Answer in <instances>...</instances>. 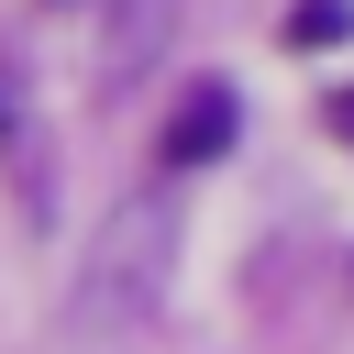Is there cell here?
I'll list each match as a JSON object with an SVG mask.
<instances>
[{
    "label": "cell",
    "mask_w": 354,
    "mask_h": 354,
    "mask_svg": "<svg viewBox=\"0 0 354 354\" xmlns=\"http://www.w3.org/2000/svg\"><path fill=\"white\" fill-rule=\"evenodd\" d=\"M166 266H177V199L166 188H144V199H122L111 221H100V243H88V277H77V321H144L155 310V288H166Z\"/></svg>",
    "instance_id": "6da1fadb"
},
{
    "label": "cell",
    "mask_w": 354,
    "mask_h": 354,
    "mask_svg": "<svg viewBox=\"0 0 354 354\" xmlns=\"http://www.w3.org/2000/svg\"><path fill=\"white\" fill-rule=\"evenodd\" d=\"M210 155H232V88H221V77H199V88L177 100V122H166V177H188V166H210Z\"/></svg>",
    "instance_id": "7a4b0ae2"
},
{
    "label": "cell",
    "mask_w": 354,
    "mask_h": 354,
    "mask_svg": "<svg viewBox=\"0 0 354 354\" xmlns=\"http://www.w3.org/2000/svg\"><path fill=\"white\" fill-rule=\"evenodd\" d=\"M343 33H354V0H299V11H288V44H299V55H321V44H343Z\"/></svg>",
    "instance_id": "3957f363"
},
{
    "label": "cell",
    "mask_w": 354,
    "mask_h": 354,
    "mask_svg": "<svg viewBox=\"0 0 354 354\" xmlns=\"http://www.w3.org/2000/svg\"><path fill=\"white\" fill-rule=\"evenodd\" d=\"M332 122H343V133H354V88H343V100H332Z\"/></svg>",
    "instance_id": "277c9868"
}]
</instances>
